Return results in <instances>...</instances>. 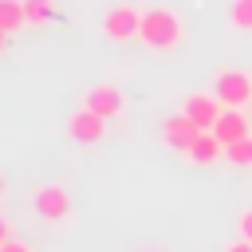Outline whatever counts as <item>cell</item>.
I'll return each instance as SVG.
<instances>
[{
    "instance_id": "cell-1",
    "label": "cell",
    "mask_w": 252,
    "mask_h": 252,
    "mask_svg": "<svg viewBox=\"0 0 252 252\" xmlns=\"http://www.w3.org/2000/svg\"><path fill=\"white\" fill-rule=\"evenodd\" d=\"M138 39L150 47V51H173L181 39H185V24L173 8H146L142 12V32Z\"/></svg>"
},
{
    "instance_id": "cell-2",
    "label": "cell",
    "mask_w": 252,
    "mask_h": 252,
    "mask_svg": "<svg viewBox=\"0 0 252 252\" xmlns=\"http://www.w3.org/2000/svg\"><path fill=\"white\" fill-rule=\"evenodd\" d=\"M213 94H217L224 106L244 110V106H252V79H248L244 71H236V67H224V71L213 75Z\"/></svg>"
},
{
    "instance_id": "cell-3",
    "label": "cell",
    "mask_w": 252,
    "mask_h": 252,
    "mask_svg": "<svg viewBox=\"0 0 252 252\" xmlns=\"http://www.w3.org/2000/svg\"><path fill=\"white\" fill-rule=\"evenodd\" d=\"M138 32H142V8H134V4H114L102 16V35L110 43H130V39H138Z\"/></svg>"
},
{
    "instance_id": "cell-4",
    "label": "cell",
    "mask_w": 252,
    "mask_h": 252,
    "mask_svg": "<svg viewBox=\"0 0 252 252\" xmlns=\"http://www.w3.org/2000/svg\"><path fill=\"white\" fill-rule=\"evenodd\" d=\"M35 213H39V220H47V224L71 220V193H67L63 185H55V181L39 185V189H35Z\"/></svg>"
},
{
    "instance_id": "cell-5",
    "label": "cell",
    "mask_w": 252,
    "mask_h": 252,
    "mask_svg": "<svg viewBox=\"0 0 252 252\" xmlns=\"http://www.w3.org/2000/svg\"><path fill=\"white\" fill-rule=\"evenodd\" d=\"M220 110H224V102H220L217 94H209V91H193V94H185V102H181V114H185L197 130H213L217 118H220Z\"/></svg>"
},
{
    "instance_id": "cell-6",
    "label": "cell",
    "mask_w": 252,
    "mask_h": 252,
    "mask_svg": "<svg viewBox=\"0 0 252 252\" xmlns=\"http://www.w3.org/2000/svg\"><path fill=\"white\" fill-rule=\"evenodd\" d=\"M83 106L94 110V114H102V118L110 122V118H118V114L126 110V94H122V87H114V83H94V87L83 94Z\"/></svg>"
},
{
    "instance_id": "cell-7",
    "label": "cell",
    "mask_w": 252,
    "mask_h": 252,
    "mask_svg": "<svg viewBox=\"0 0 252 252\" xmlns=\"http://www.w3.org/2000/svg\"><path fill=\"white\" fill-rule=\"evenodd\" d=\"M67 138L79 142V146H94V142L106 138V118L94 114V110H87V106H79V110L67 118Z\"/></svg>"
},
{
    "instance_id": "cell-8",
    "label": "cell",
    "mask_w": 252,
    "mask_h": 252,
    "mask_svg": "<svg viewBox=\"0 0 252 252\" xmlns=\"http://www.w3.org/2000/svg\"><path fill=\"white\" fill-rule=\"evenodd\" d=\"M197 126L177 110V114H169V118H161V142L173 150V154H181V158H189V150H193V142H197Z\"/></svg>"
},
{
    "instance_id": "cell-9",
    "label": "cell",
    "mask_w": 252,
    "mask_h": 252,
    "mask_svg": "<svg viewBox=\"0 0 252 252\" xmlns=\"http://www.w3.org/2000/svg\"><path fill=\"white\" fill-rule=\"evenodd\" d=\"M213 134H217L224 146H232V142H240V138H248V134H252V122L244 118V110L224 106V110H220V118H217V126H213Z\"/></svg>"
},
{
    "instance_id": "cell-10",
    "label": "cell",
    "mask_w": 252,
    "mask_h": 252,
    "mask_svg": "<svg viewBox=\"0 0 252 252\" xmlns=\"http://www.w3.org/2000/svg\"><path fill=\"white\" fill-rule=\"evenodd\" d=\"M189 161L193 165H217V161H224V142L213 134V130H201L197 134V142H193V150H189Z\"/></svg>"
},
{
    "instance_id": "cell-11",
    "label": "cell",
    "mask_w": 252,
    "mask_h": 252,
    "mask_svg": "<svg viewBox=\"0 0 252 252\" xmlns=\"http://www.w3.org/2000/svg\"><path fill=\"white\" fill-rule=\"evenodd\" d=\"M28 24V12H24V0H0V32H20Z\"/></svg>"
},
{
    "instance_id": "cell-12",
    "label": "cell",
    "mask_w": 252,
    "mask_h": 252,
    "mask_svg": "<svg viewBox=\"0 0 252 252\" xmlns=\"http://www.w3.org/2000/svg\"><path fill=\"white\" fill-rule=\"evenodd\" d=\"M224 161L236 165V169H252V134L232 142V146H224Z\"/></svg>"
},
{
    "instance_id": "cell-13",
    "label": "cell",
    "mask_w": 252,
    "mask_h": 252,
    "mask_svg": "<svg viewBox=\"0 0 252 252\" xmlns=\"http://www.w3.org/2000/svg\"><path fill=\"white\" fill-rule=\"evenodd\" d=\"M24 12H28V24L32 28H43L55 20V4L51 0H24Z\"/></svg>"
},
{
    "instance_id": "cell-14",
    "label": "cell",
    "mask_w": 252,
    "mask_h": 252,
    "mask_svg": "<svg viewBox=\"0 0 252 252\" xmlns=\"http://www.w3.org/2000/svg\"><path fill=\"white\" fill-rule=\"evenodd\" d=\"M228 24H232L236 32H252V0H232Z\"/></svg>"
},
{
    "instance_id": "cell-15",
    "label": "cell",
    "mask_w": 252,
    "mask_h": 252,
    "mask_svg": "<svg viewBox=\"0 0 252 252\" xmlns=\"http://www.w3.org/2000/svg\"><path fill=\"white\" fill-rule=\"evenodd\" d=\"M236 224H240V236H244V240H252V209H244Z\"/></svg>"
},
{
    "instance_id": "cell-16",
    "label": "cell",
    "mask_w": 252,
    "mask_h": 252,
    "mask_svg": "<svg viewBox=\"0 0 252 252\" xmlns=\"http://www.w3.org/2000/svg\"><path fill=\"white\" fill-rule=\"evenodd\" d=\"M0 252H35V248H32V244H24V240H16V236H12V240H8V244H0Z\"/></svg>"
},
{
    "instance_id": "cell-17",
    "label": "cell",
    "mask_w": 252,
    "mask_h": 252,
    "mask_svg": "<svg viewBox=\"0 0 252 252\" xmlns=\"http://www.w3.org/2000/svg\"><path fill=\"white\" fill-rule=\"evenodd\" d=\"M8 240H12V220L0 213V244H8Z\"/></svg>"
},
{
    "instance_id": "cell-18",
    "label": "cell",
    "mask_w": 252,
    "mask_h": 252,
    "mask_svg": "<svg viewBox=\"0 0 252 252\" xmlns=\"http://www.w3.org/2000/svg\"><path fill=\"white\" fill-rule=\"evenodd\" d=\"M224 252H252V240H232V244H224Z\"/></svg>"
},
{
    "instance_id": "cell-19",
    "label": "cell",
    "mask_w": 252,
    "mask_h": 252,
    "mask_svg": "<svg viewBox=\"0 0 252 252\" xmlns=\"http://www.w3.org/2000/svg\"><path fill=\"white\" fill-rule=\"evenodd\" d=\"M4 47H8V32H0V51H4Z\"/></svg>"
},
{
    "instance_id": "cell-20",
    "label": "cell",
    "mask_w": 252,
    "mask_h": 252,
    "mask_svg": "<svg viewBox=\"0 0 252 252\" xmlns=\"http://www.w3.org/2000/svg\"><path fill=\"white\" fill-rule=\"evenodd\" d=\"M4 197H8V185H4V177H0V201H4Z\"/></svg>"
}]
</instances>
